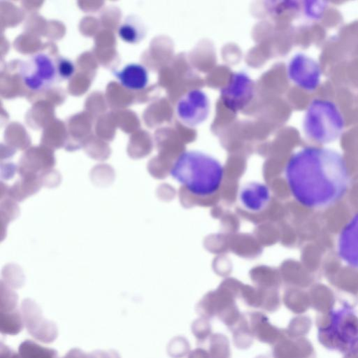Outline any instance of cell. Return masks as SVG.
<instances>
[{
  "instance_id": "obj_1",
  "label": "cell",
  "mask_w": 358,
  "mask_h": 358,
  "mask_svg": "<svg viewBox=\"0 0 358 358\" xmlns=\"http://www.w3.org/2000/svg\"><path fill=\"white\" fill-rule=\"evenodd\" d=\"M294 198L308 208L328 206L345 194L349 183L345 160L337 151L307 146L294 152L285 169Z\"/></svg>"
},
{
  "instance_id": "obj_2",
  "label": "cell",
  "mask_w": 358,
  "mask_h": 358,
  "mask_svg": "<svg viewBox=\"0 0 358 358\" xmlns=\"http://www.w3.org/2000/svg\"><path fill=\"white\" fill-rule=\"evenodd\" d=\"M224 168L215 157L198 150H186L173 162L170 175L190 194L207 196L217 192L224 178Z\"/></svg>"
},
{
  "instance_id": "obj_3",
  "label": "cell",
  "mask_w": 358,
  "mask_h": 358,
  "mask_svg": "<svg viewBox=\"0 0 358 358\" xmlns=\"http://www.w3.org/2000/svg\"><path fill=\"white\" fill-rule=\"evenodd\" d=\"M344 129V117L334 101L315 98L307 106L302 129L309 140L322 145L331 143L341 136Z\"/></svg>"
},
{
  "instance_id": "obj_4",
  "label": "cell",
  "mask_w": 358,
  "mask_h": 358,
  "mask_svg": "<svg viewBox=\"0 0 358 358\" xmlns=\"http://www.w3.org/2000/svg\"><path fill=\"white\" fill-rule=\"evenodd\" d=\"M320 342L327 349L341 352L350 351L358 341V316L349 307L331 313L330 323L318 331Z\"/></svg>"
},
{
  "instance_id": "obj_5",
  "label": "cell",
  "mask_w": 358,
  "mask_h": 358,
  "mask_svg": "<svg viewBox=\"0 0 358 358\" xmlns=\"http://www.w3.org/2000/svg\"><path fill=\"white\" fill-rule=\"evenodd\" d=\"M19 73L27 87L35 92L50 87L58 79L55 59L43 52L23 61Z\"/></svg>"
},
{
  "instance_id": "obj_6",
  "label": "cell",
  "mask_w": 358,
  "mask_h": 358,
  "mask_svg": "<svg viewBox=\"0 0 358 358\" xmlns=\"http://www.w3.org/2000/svg\"><path fill=\"white\" fill-rule=\"evenodd\" d=\"M255 95V83L243 71L231 74L227 83L220 89V100L225 108L233 113L244 109Z\"/></svg>"
},
{
  "instance_id": "obj_7",
  "label": "cell",
  "mask_w": 358,
  "mask_h": 358,
  "mask_svg": "<svg viewBox=\"0 0 358 358\" xmlns=\"http://www.w3.org/2000/svg\"><path fill=\"white\" fill-rule=\"evenodd\" d=\"M210 108V103L207 94L200 89H192L178 99L176 114L185 126L196 127L207 120Z\"/></svg>"
},
{
  "instance_id": "obj_8",
  "label": "cell",
  "mask_w": 358,
  "mask_h": 358,
  "mask_svg": "<svg viewBox=\"0 0 358 358\" xmlns=\"http://www.w3.org/2000/svg\"><path fill=\"white\" fill-rule=\"evenodd\" d=\"M287 74L292 83L306 92L315 91L320 86L322 79V69L319 63L301 52L289 59Z\"/></svg>"
},
{
  "instance_id": "obj_9",
  "label": "cell",
  "mask_w": 358,
  "mask_h": 358,
  "mask_svg": "<svg viewBox=\"0 0 358 358\" xmlns=\"http://www.w3.org/2000/svg\"><path fill=\"white\" fill-rule=\"evenodd\" d=\"M338 252L346 264L358 268V213L343 229L338 238Z\"/></svg>"
},
{
  "instance_id": "obj_10",
  "label": "cell",
  "mask_w": 358,
  "mask_h": 358,
  "mask_svg": "<svg viewBox=\"0 0 358 358\" xmlns=\"http://www.w3.org/2000/svg\"><path fill=\"white\" fill-rule=\"evenodd\" d=\"M240 201L247 210L259 211L265 208L271 198L269 188L262 182H251L242 187Z\"/></svg>"
},
{
  "instance_id": "obj_11",
  "label": "cell",
  "mask_w": 358,
  "mask_h": 358,
  "mask_svg": "<svg viewBox=\"0 0 358 358\" xmlns=\"http://www.w3.org/2000/svg\"><path fill=\"white\" fill-rule=\"evenodd\" d=\"M113 73L122 86L131 90L144 89L149 80L147 69L138 63L128 64L121 70L113 71Z\"/></svg>"
},
{
  "instance_id": "obj_12",
  "label": "cell",
  "mask_w": 358,
  "mask_h": 358,
  "mask_svg": "<svg viewBox=\"0 0 358 358\" xmlns=\"http://www.w3.org/2000/svg\"><path fill=\"white\" fill-rule=\"evenodd\" d=\"M42 185L39 176H22L10 188L8 189L7 192L14 201H22L37 192Z\"/></svg>"
},
{
  "instance_id": "obj_13",
  "label": "cell",
  "mask_w": 358,
  "mask_h": 358,
  "mask_svg": "<svg viewBox=\"0 0 358 358\" xmlns=\"http://www.w3.org/2000/svg\"><path fill=\"white\" fill-rule=\"evenodd\" d=\"M145 27L141 20L136 15H129L118 28L120 38L129 43H137L145 36Z\"/></svg>"
},
{
  "instance_id": "obj_14",
  "label": "cell",
  "mask_w": 358,
  "mask_h": 358,
  "mask_svg": "<svg viewBox=\"0 0 358 358\" xmlns=\"http://www.w3.org/2000/svg\"><path fill=\"white\" fill-rule=\"evenodd\" d=\"M19 214V208L14 200L9 198L1 202V221L2 228L7 226L8 223L15 219Z\"/></svg>"
},
{
  "instance_id": "obj_15",
  "label": "cell",
  "mask_w": 358,
  "mask_h": 358,
  "mask_svg": "<svg viewBox=\"0 0 358 358\" xmlns=\"http://www.w3.org/2000/svg\"><path fill=\"white\" fill-rule=\"evenodd\" d=\"M327 6L326 1H306L303 6L304 13L307 17L312 20H317L322 16Z\"/></svg>"
},
{
  "instance_id": "obj_16",
  "label": "cell",
  "mask_w": 358,
  "mask_h": 358,
  "mask_svg": "<svg viewBox=\"0 0 358 358\" xmlns=\"http://www.w3.org/2000/svg\"><path fill=\"white\" fill-rule=\"evenodd\" d=\"M55 61L58 78L60 80H67L73 75L75 66L70 59L60 56Z\"/></svg>"
},
{
  "instance_id": "obj_17",
  "label": "cell",
  "mask_w": 358,
  "mask_h": 358,
  "mask_svg": "<svg viewBox=\"0 0 358 358\" xmlns=\"http://www.w3.org/2000/svg\"><path fill=\"white\" fill-rule=\"evenodd\" d=\"M42 185L49 187L57 186L61 180L59 173L48 170L41 173L40 176Z\"/></svg>"
}]
</instances>
